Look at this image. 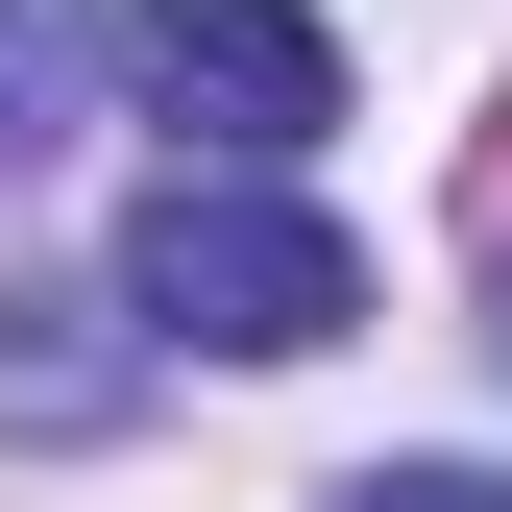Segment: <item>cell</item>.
<instances>
[{
  "label": "cell",
  "mask_w": 512,
  "mask_h": 512,
  "mask_svg": "<svg viewBox=\"0 0 512 512\" xmlns=\"http://www.w3.org/2000/svg\"><path fill=\"white\" fill-rule=\"evenodd\" d=\"M122 317H147V342H220V366H317L366 317V244L317 196H269V171H171V196L122 220Z\"/></svg>",
  "instance_id": "obj_1"
},
{
  "label": "cell",
  "mask_w": 512,
  "mask_h": 512,
  "mask_svg": "<svg viewBox=\"0 0 512 512\" xmlns=\"http://www.w3.org/2000/svg\"><path fill=\"white\" fill-rule=\"evenodd\" d=\"M122 74L196 171H293L317 122H342V49L293 25V0H122Z\"/></svg>",
  "instance_id": "obj_2"
},
{
  "label": "cell",
  "mask_w": 512,
  "mask_h": 512,
  "mask_svg": "<svg viewBox=\"0 0 512 512\" xmlns=\"http://www.w3.org/2000/svg\"><path fill=\"white\" fill-rule=\"evenodd\" d=\"M49 98H74V0H0V171L49 147Z\"/></svg>",
  "instance_id": "obj_3"
},
{
  "label": "cell",
  "mask_w": 512,
  "mask_h": 512,
  "mask_svg": "<svg viewBox=\"0 0 512 512\" xmlns=\"http://www.w3.org/2000/svg\"><path fill=\"white\" fill-rule=\"evenodd\" d=\"M342 512H512V464H366Z\"/></svg>",
  "instance_id": "obj_4"
}]
</instances>
